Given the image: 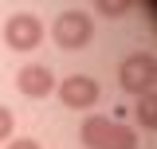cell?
Instances as JSON below:
<instances>
[{
  "label": "cell",
  "mask_w": 157,
  "mask_h": 149,
  "mask_svg": "<svg viewBox=\"0 0 157 149\" xmlns=\"http://www.w3.org/2000/svg\"><path fill=\"white\" fill-rule=\"evenodd\" d=\"M102 149H137V133L130 130V126H110Z\"/></svg>",
  "instance_id": "7"
},
{
  "label": "cell",
  "mask_w": 157,
  "mask_h": 149,
  "mask_svg": "<svg viewBox=\"0 0 157 149\" xmlns=\"http://www.w3.org/2000/svg\"><path fill=\"white\" fill-rule=\"evenodd\" d=\"M134 4H126V0H98V12H106V16H126Z\"/></svg>",
  "instance_id": "9"
},
{
  "label": "cell",
  "mask_w": 157,
  "mask_h": 149,
  "mask_svg": "<svg viewBox=\"0 0 157 149\" xmlns=\"http://www.w3.org/2000/svg\"><path fill=\"white\" fill-rule=\"evenodd\" d=\"M90 36H94V20L86 16V12H78V8L59 12L55 24H51V39H55L63 51H82L90 43Z\"/></svg>",
  "instance_id": "1"
},
{
  "label": "cell",
  "mask_w": 157,
  "mask_h": 149,
  "mask_svg": "<svg viewBox=\"0 0 157 149\" xmlns=\"http://www.w3.org/2000/svg\"><path fill=\"white\" fill-rule=\"evenodd\" d=\"M12 130H16V118L8 106H0V141H12Z\"/></svg>",
  "instance_id": "10"
},
{
  "label": "cell",
  "mask_w": 157,
  "mask_h": 149,
  "mask_svg": "<svg viewBox=\"0 0 157 149\" xmlns=\"http://www.w3.org/2000/svg\"><path fill=\"white\" fill-rule=\"evenodd\" d=\"M8 149H43L39 141H32V137H12L8 141Z\"/></svg>",
  "instance_id": "11"
},
{
  "label": "cell",
  "mask_w": 157,
  "mask_h": 149,
  "mask_svg": "<svg viewBox=\"0 0 157 149\" xmlns=\"http://www.w3.org/2000/svg\"><path fill=\"white\" fill-rule=\"evenodd\" d=\"M16 90L24 94V98H47V94L55 90V74H51V67H43V63L20 67V71H16Z\"/></svg>",
  "instance_id": "5"
},
{
  "label": "cell",
  "mask_w": 157,
  "mask_h": 149,
  "mask_svg": "<svg viewBox=\"0 0 157 149\" xmlns=\"http://www.w3.org/2000/svg\"><path fill=\"white\" fill-rule=\"evenodd\" d=\"M110 118L106 114H90L86 122H82V130H78V141H82V149H102V141H106V133H110Z\"/></svg>",
  "instance_id": "6"
},
{
  "label": "cell",
  "mask_w": 157,
  "mask_h": 149,
  "mask_svg": "<svg viewBox=\"0 0 157 149\" xmlns=\"http://www.w3.org/2000/svg\"><path fill=\"white\" fill-rule=\"evenodd\" d=\"M153 78H157V59L149 51H134V55L122 59V67H118V86L126 94H149L153 90Z\"/></svg>",
  "instance_id": "2"
},
{
  "label": "cell",
  "mask_w": 157,
  "mask_h": 149,
  "mask_svg": "<svg viewBox=\"0 0 157 149\" xmlns=\"http://www.w3.org/2000/svg\"><path fill=\"white\" fill-rule=\"evenodd\" d=\"M98 82L90 74H67L63 82H59V102L67 106V110H90L98 102Z\"/></svg>",
  "instance_id": "4"
},
{
  "label": "cell",
  "mask_w": 157,
  "mask_h": 149,
  "mask_svg": "<svg viewBox=\"0 0 157 149\" xmlns=\"http://www.w3.org/2000/svg\"><path fill=\"white\" fill-rule=\"evenodd\" d=\"M134 114H137V122H141L145 130H157V98L153 94H137Z\"/></svg>",
  "instance_id": "8"
},
{
  "label": "cell",
  "mask_w": 157,
  "mask_h": 149,
  "mask_svg": "<svg viewBox=\"0 0 157 149\" xmlns=\"http://www.w3.org/2000/svg\"><path fill=\"white\" fill-rule=\"evenodd\" d=\"M4 43L12 51H36L43 43V20L36 12H16L4 20Z\"/></svg>",
  "instance_id": "3"
}]
</instances>
